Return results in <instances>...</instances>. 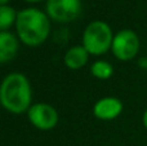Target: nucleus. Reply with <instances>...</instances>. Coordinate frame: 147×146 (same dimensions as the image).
<instances>
[{"instance_id": "obj_3", "label": "nucleus", "mask_w": 147, "mask_h": 146, "mask_svg": "<svg viewBox=\"0 0 147 146\" xmlns=\"http://www.w3.org/2000/svg\"><path fill=\"white\" fill-rule=\"evenodd\" d=\"M114 35L111 26L105 21H92L83 32L81 45L90 56H102L111 49Z\"/></svg>"}, {"instance_id": "obj_7", "label": "nucleus", "mask_w": 147, "mask_h": 146, "mask_svg": "<svg viewBox=\"0 0 147 146\" xmlns=\"http://www.w3.org/2000/svg\"><path fill=\"white\" fill-rule=\"evenodd\" d=\"M123 102L117 97H102L94 103L93 114L99 120H114L123 113Z\"/></svg>"}, {"instance_id": "obj_4", "label": "nucleus", "mask_w": 147, "mask_h": 146, "mask_svg": "<svg viewBox=\"0 0 147 146\" xmlns=\"http://www.w3.org/2000/svg\"><path fill=\"white\" fill-rule=\"evenodd\" d=\"M140 47L141 41L137 32L130 28H123L114 35L111 52L116 59L127 62L137 56Z\"/></svg>"}, {"instance_id": "obj_12", "label": "nucleus", "mask_w": 147, "mask_h": 146, "mask_svg": "<svg viewBox=\"0 0 147 146\" xmlns=\"http://www.w3.org/2000/svg\"><path fill=\"white\" fill-rule=\"evenodd\" d=\"M142 124H143V127L147 129V109L143 111V114H142Z\"/></svg>"}, {"instance_id": "obj_14", "label": "nucleus", "mask_w": 147, "mask_h": 146, "mask_svg": "<svg viewBox=\"0 0 147 146\" xmlns=\"http://www.w3.org/2000/svg\"><path fill=\"white\" fill-rule=\"evenodd\" d=\"M27 3H39V1H43V0H25Z\"/></svg>"}, {"instance_id": "obj_1", "label": "nucleus", "mask_w": 147, "mask_h": 146, "mask_svg": "<svg viewBox=\"0 0 147 146\" xmlns=\"http://www.w3.org/2000/svg\"><path fill=\"white\" fill-rule=\"evenodd\" d=\"M32 89L30 80L22 72L8 74L0 83V105L10 114L27 113L31 107Z\"/></svg>"}, {"instance_id": "obj_9", "label": "nucleus", "mask_w": 147, "mask_h": 146, "mask_svg": "<svg viewBox=\"0 0 147 146\" xmlns=\"http://www.w3.org/2000/svg\"><path fill=\"white\" fill-rule=\"evenodd\" d=\"M89 56L90 54L83 45H74L66 51L63 56V64L70 70L83 69L88 64Z\"/></svg>"}, {"instance_id": "obj_11", "label": "nucleus", "mask_w": 147, "mask_h": 146, "mask_svg": "<svg viewBox=\"0 0 147 146\" xmlns=\"http://www.w3.org/2000/svg\"><path fill=\"white\" fill-rule=\"evenodd\" d=\"M16 9L10 5H0V31H8L17 20Z\"/></svg>"}, {"instance_id": "obj_2", "label": "nucleus", "mask_w": 147, "mask_h": 146, "mask_svg": "<svg viewBox=\"0 0 147 146\" xmlns=\"http://www.w3.org/2000/svg\"><path fill=\"white\" fill-rule=\"evenodd\" d=\"M51 18L38 8H25L17 13L16 31L20 41L27 47H39L51 34Z\"/></svg>"}, {"instance_id": "obj_5", "label": "nucleus", "mask_w": 147, "mask_h": 146, "mask_svg": "<svg viewBox=\"0 0 147 146\" xmlns=\"http://www.w3.org/2000/svg\"><path fill=\"white\" fill-rule=\"evenodd\" d=\"M80 12L81 0H47L45 13L56 22H72L79 17Z\"/></svg>"}, {"instance_id": "obj_10", "label": "nucleus", "mask_w": 147, "mask_h": 146, "mask_svg": "<svg viewBox=\"0 0 147 146\" xmlns=\"http://www.w3.org/2000/svg\"><path fill=\"white\" fill-rule=\"evenodd\" d=\"M90 74L93 75L96 79L107 80L114 74V67H112V65L110 64V62L105 61V59H98V61L92 64Z\"/></svg>"}, {"instance_id": "obj_6", "label": "nucleus", "mask_w": 147, "mask_h": 146, "mask_svg": "<svg viewBox=\"0 0 147 146\" xmlns=\"http://www.w3.org/2000/svg\"><path fill=\"white\" fill-rule=\"evenodd\" d=\"M27 118L35 128L40 131H51L58 124V113L52 105L38 102L31 105L27 111Z\"/></svg>"}, {"instance_id": "obj_8", "label": "nucleus", "mask_w": 147, "mask_h": 146, "mask_svg": "<svg viewBox=\"0 0 147 146\" xmlns=\"http://www.w3.org/2000/svg\"><path fill=\"white\" fill-rule=\"evenodd\" d=\"M20 39L9 31H0V64L12 61L20 49Z\"/></svg>"}, {"instance_id": "obj_13", "label": "nucleus", "mask_w": 147, "mask_h": 146, "mask_svg": "<svg viewBox=\"0 0 147 146\" xmlns=\"http://www.w3.org/2000/svg\"><path fill=\"white\" fill-rule=\"evenodd\" d=\"M10 0H0V5H8Z\"/></svg>"}]
</instances>
